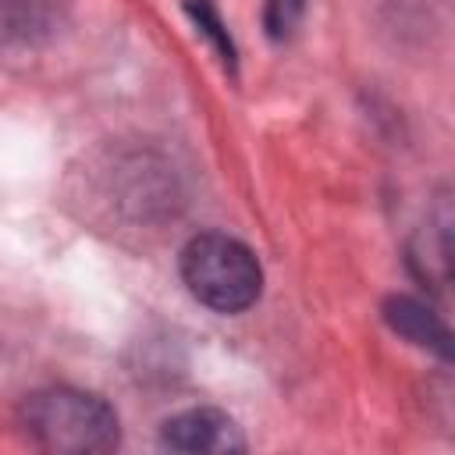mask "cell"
Instances as JSON below:
<instances>
[{"instance_id": "4", "label": "cell", "mask_w": 455, "mask_h": 455, "mask_svg": "<svg viewBox=\"0 0 455 455\" xmlns=\"http://www.w3.org/2000/svg\"><path fill=\"white\" fill-rule=\"evenodd\" d=\"M384 320L402 334L409 338L412 345H423V348H434L441 352L444 359L451 355V334L448 327L416 299H405V295H395L384 302Z\"/></svg>"}, {"instance_id": "1", "label": "cell", "mask_w": 455, "mask_h": 455, "mask_svg": "<svg viewBox=\"0 0 455 455\" xmlns=\"http://www.w3.org/2000/svg\"><path fill=\"white\" fill-rule=\"evenodd\" d=\"M21 427L32 444L57 455H92L117 448L114 409L78 387H43L21 402Z\"/></svg>"}, {"instance_id": "6", "label": "cell", "mask_w": 455, "mask_h": 455, "mask_svg": "<svg viewBox=\"0 0 455 455\" xmlns=\"http://www.w3.org/2000/svg\"><path fill=\"white\" fill-rule=\"evenodd\" d=\"M302 18V0H267V32L284 39Z\"/></svg>"}, {"instance_id": "2", "label": "cell", "mask_w": 455, "mask_h": 455, "mask_svg": "<svg viewBox=\"0 0 455 455\" xmlns=\"http://www.w3.org/2000/svg\"><path fill=\"white\" fill-rule=\"evenodd\" d=\"M181 277L188 291L213 313H242L259 299L263 270L249 245L231 235L206 231L181 249Z\"/></svg>"}, {"instance_id": "5", "label": "cell", "mask_w": 455, "mask_h": 455, "mask_svg": "<svg viewBox=\"0 0 455 455\" xmlns=\"http://www.w3.org/2000/svg\"><path fill=\"white\" fill-rule=\"evenodd\" d=\"M43 25V0H0V28L11 36H28Z\"/></svg>"}, {"instance_id": "7", "label": "cell", "mask_w": 455, "mask_h": 455, "mask_svg": "<svg viewBox=\"0 0 455 455\" xmlns=\"http://www.w3.org/2000/svg\"><path fill=\"white\" fill-rule=\"evenodd\" d=\"M188 11L196 14V21H199V28L220 46V53L228 57V60H235V50H231V39H228V32H224V25H220V18H217V11L210 7V0H192L188 4Z\"/></svg>"}, {"instance_id": "3", "label": "cell", "mask_w": 455, "mask_h": 455, "mask_svg": "<svg viewBox=\"0 0 455 455\" xmlns=\"http://www.w3.org/2000/svg\"><path fill=\"white\" fill-rule=\"evenodd\" d=\"M160 444L185 455H231L245 448V437L220 409H185L164 423Z\"/></svg>"}]
</instances>
